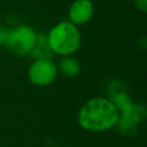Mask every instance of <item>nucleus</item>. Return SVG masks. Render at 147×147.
<instances>
[{
	"label": "nucleus",
	"instance_id": "9",
	"mask_svg": "<svg viewBox=\"0 0 147 147\" xmlns=\"http://www.w3.org/2000/svg\"><path fill=\"white\" fill-rule=\"evenodd\" d=\"M32 56L33 59H52V51L47 44L46 36L44 34H38L37 42L34 45V48L32 51Z\"/></svg>",
	"mask_w": 147,
	"mask_h": 147
},
{
	"label": "nucleus",
	"instance_id": "13",
	"mask_svg": "<svg viewBox=\"0 0 147 147\" xmlns=\"http://www.w3.org/2000/svg\"><path fill=\"white\" fill-rule=\"evenodd\" d=\"M134 6L138 10L146 13L147 11V0H133Z\"/></svg>",
	"mask_w": 147,
	"mask_h": 147
},
{
	"label": "nucleus",
	"instance_id": "8",
	"mask_svg": "<svg viewBox=\"0 0 147 147\" xmlns=\"http://www.w3.org/2000/svg\"><path fill=\"white\" fill-rule=\"evenodd\" d=\"M138 124H136L133 121H131L130 118H127L126 116L119 115L116 124H115V129L117 130L118 133H121L122 136L125 137H132L137 133L138 131Z\"/></svg>",
	"mask_w": 147,
	"mask_h": 147
},
{
	"label": "nucleus",
	"instance_id": "2",
	"mask_svg": "<svg viewBox=\"0 0 147 147\" xmlns=\"http://www.w3.org/2000/svg\"><path fill=\"white\" fill-rule=\"evenodd\" d=\"M46 39L52 53L61 57L74 55L82 45L78 26L69 21H61L52 26Z\"/></svg>",
	"mask_w": 147,
	"mask_h": 147
},
{
	"label": "nucleus",
	"instance_id": "15",
	"mask_svg": "<svg viewBox=\"0 0 147 147\" xmlns=\"http://www.w3.org/2000/svg\"><path fill=\"white\" fill-rule=\"evenodd\" d=\"M61 147H64V146H61Z\"/></svg>",
	"mask_w": 147,
	"mask_h": 147
},
{
	"label": "nucleus",
	"instance_id": "3",
	"mask_svg": "<svg viewBox=\"0 0 147 147\" xmlns=\"http://www.w3.org/2000/svg\"><path fill=\"white\" fill-rule=\"evenodd\" d=\"M38 33L36 30L26 24H20L14 29H10L6 47L16 56L30 55L37 42Z\"/></svg>",
	"mask_w": 147,
	"mask_h": 147
},
{
	"label": "nucleus",
	"instance_id": "6",
	"mask_svg": "<svg viewBox=\"0 0 147 147\" xmlns=\"http://www.w3.org/2000/svg\"><path fill=\"white\" fill-rule=\"evenodd\" d=\"M80 70H82V65L79 61L71 55L63 56L57 64V71L65 77H70V78L76 77L80 74Z\"/></svg>",
	"mask_w": 147,
	"mask_h": 147
},
{
	"label": "nucleus",
	"instance_id": "11",
	"mask_svg": "<svg viewBox=\"0 0 147 147\" xmlns=\"http://www.w3.org/2000/svg\"><path fill=\"white\" fill-rule=\"evenodd\" d=\"M121 91H125V86H124V84L121 80H113V82H110L109 88H108L109 96L115 94V93H118Z\"/></svg>",
	"mask_w": 147,
	"mask_h": 147
},
{
	"label": "nucleus",
	"instance_id": "14",
	"mask_svg": "<svg viewBox=\"0 0 147 147\" xmlns=\"http://www.w3.org/2000/svg\"><path fill=\"white\" fill-rule=\"evenodd\" d=\"M122 1H127V0H122Z\"/></svg>",
	"mask_w": 147,
	"mask_h": 147
},
{
	"label": "nucleus",
	"instance_id": "5",
	"mask_svg": "<svg viewBox=\"0 0 147 147\" xmlns=\"http://www.w3.org/2000/svg\"><path fill=\"white\" fill-rule=\"evenodd\" d=\"M94 15V5L92 0H75L68 10V21L75 25L86 24Z\"/></svg>",
	"mask_w": 147,
	"mask_h": 147
},
{
	"label": "nucleus",
	"instance_id": "7",
	"mask_svg": "<svg viewBox=\"0 0 147 147\" xmlns=\"http://www.w3.org/2000/svg\"><path fill=\"white\" fill-rule=\"evenodd\" d=\"M119 115L126 116L127 118L133 121L136 124L140 125V124H142L145 122V118H146V115H147V110H146V107L142 103L132 102V105L124 113H122Z\"/></svg>",
	"mask_w": 147,
	"mask_h": 147
},
{
	"label": "nucleus",
	"instance_id": "1",
	"mask_svg": "<svg viewBox=\"0 0 147 147\" xmlns=\"http://www.w3.org/2000/svg\"><path fill=\"white\" fill-rule=\"evenodd\" d=\"M118 117L119 111L108 98L95 96L80 107L77 121L85 131L105 132L115 126Z\"/></svg>",
	"mask_w": 147,
	"mask_h": 147
},
{
	"label": "nucleus",
	"instance_id": "10",
	"mask_svg": "<svg viewBox=\"0 0 147 147\" xmlns=\"http://www.w3.org/2000/svg\"><path fill=\"white\" fill-rule=\"evenodd\" d=\"M108 99L114 103V106L117 108V110L119 111V114L124 113L131 105H132V99L129 95V93L125 91H121L118 93H115L110 96H108Z\"/></svg>",
	"mask_w": 147,
	"mask_h": 147
},
{
	"label": "nucleus",
	"instance_id": "4",
	"mask_svg": "<svg viewBox=\"0 0 147 147\" xmlns=\"http://www.w3.org/2000/svg\"><path fill=\"white\" fill-rule=\"evenodd\" d=\"M57 75V64L52 59H34L28 69L29 80L31 84L39 87L53 84Z\"/></svg>",
	"mask_w": 147,
	"mask_h": 147
},
{
	"label": "nucleus",
	"instance_id": "12",
	"mask_svg": "<svg viewBox=\"0 0 147 147\" xmlns=\"http://www.w3.org/2000/svg\"><path fill=\"white\" fill-rule=\"evenodd\" d=\"M9 32H10V29L5 26V25H0V45L5 46L7 40H8V37H9Z\"/></svg>",
	"mask_w": 147,
	"mask_h": 147
}]
</instances>
